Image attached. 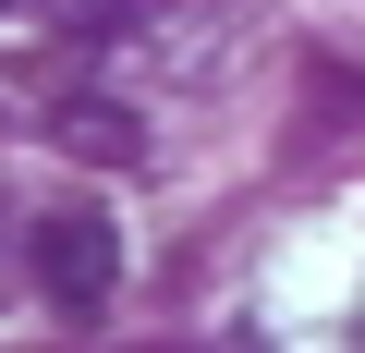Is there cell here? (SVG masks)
Returning a JSON list of instances; mask_svg holds the SVG:
<instances>
[{
  "label": "cell",
  "mask_w": 365,
  "mask_h": 353,
  "mask_svg": "<svg viewBox=\"0 0 365 353\" xmlns=\"http://www.w3.org/2000/svg\"><path fill=\"white\" fill-rule=\"evenodd\" d=\"M25 268H37V292H49L61 317H98V305L122 292V220L73 195V208L25 220Z\"/></svg>",
  "instance_id": "cell-1"
},
{
  "label": "cell",
  "mask_w": 365,
  "mask_h": 353,
  "mask_svg": "<svg viewBox=\"0 0 365 353\" xmlns=\"http://www.w3.org/2000/svg\"><path fill=\"white\" fill-rule=\"evenodd\" d=\"M37 122H49V146H73L86 170H134V158H146V122H134L110 86H61Z\"/></svg>",
  "instance_id": "cell-2"
},
{
  "label": "cell",
  "mask_w": 365,
  "mask_h": 353,
  "mask_svg": "<svg viewBox=\"0 0 365 353\" xmlns=\"http://www.w3.org/2000/svg\"><path fill=\"white\" fill-rule=\"evenodd\" d=\"M61 25L73 37H122V25H146V0H61Z\"/></svg>",
  "instance_id": "cell-3"
},
{
  "label": "cell",
  "mask_w": 365,
  "mask_h": 353,
  "mask_svg": "<svg viewBox=\"0 0 365 353\" xmlns=\"http://www.w3.org/2000/svg\"><path fill=\"white\" fill-rule=\"evenodd\" d=\"M317 122H329V134L365 122V73H317Z\"/></svg>",
  "instance_id": "cell-4"
}]
</instances>
